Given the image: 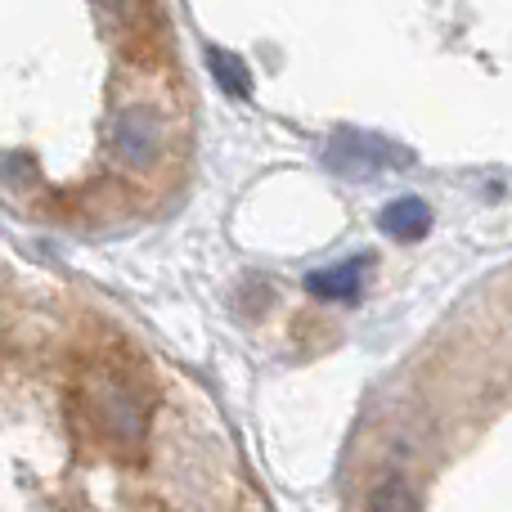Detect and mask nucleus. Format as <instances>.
Masks as SVG:
<instances>
[{
	"instance_id": "nucleus-1",
	"label": "nucleus",
	"mask_w": 512,
	"mask_h": 512,
	"mask_svg": "<svg viewBox=\"0 0 512 512\" xmlns=\"http://www.w3.org/2000/svg\"><path fill=\"white\" fill-rule=\"evenodd\" d=\"M113 153L126 167H153L162 158V117L144 104H131L113 117Z\"/></svg>"
},
{
	"instance_id": "nucleus-2",
	"label": "nucleus",
	"mask_w": 512,
	"mask_h": 512,
	"mask_svg": "<svg viewBox=\"0 0 512 512\" xmlns=\"http://www.w3.org/2000/svg\"><path fill=\"white\" fill-rule=\"evenodd\" d=\"M90 409H95V423L104 427L113 441H140L144 436V405L131 396V391L122 387V382H113V378H104V382H95L90 387Z\"/></svg>"
},
{
	"instance_id": "nucleus-3",
	"label": "nucleus",
	"mask_w": 512,
	"mask_h": 512,
	"mask_svg": "<svg viewBox=\"0 0 512 512\" xmlns=\"http://www.w3.org/2000/svg\"><path fill=\"white\" fill-rule=\"evenodd\" d=\"M364 256H355V261H346V265H324V270H310L306 274V288L315 292V297H324V301H346V297H355L360 292V274H364Z\"/></svg>"
},
{
	"instance_id": "nucleus-4",
	"label": "nucleus",
	"mask_w": 512,
	"mask_h": 512,
	"mask_svg": "<svg viewBox=\"0 0 512 512\" xmlns=\"http://www.w3.org/2000/svg\"><path fill=\"white\" fill-rule=\"evenodd\" d=\"M427 221H432V212H427L423 198H396V203H387L378 212V225L382 234H391V239H418V234L427 230Z\"/></svg>"
},
{
	"instance_id": "nucleus-5",
	"label": "nucleus",
	"mask_w": 512,
	"mask_h": 512,
	"mask_svg": "<svg viewBox=\"0 0 512 512\" xmlns=\"http://www.w3.org/2000/svg\"><path fill=\"white\" fill-rule=\"evenodd\" d=\"M207 68H212L216 86H221L225 95H234V99H248L252 95V72H248V63H243L239 54L212 45V50H207Z\"/></svg>"
},
{
	"instance_id": "nucleus-6",
	"label": "nucleus",
	"mask_w": 512,
	"mask_h": 512,
	"mask_svg": "<svg viewBox=\"0 0 512 512\" xmlns=\"http://www.w3.org/2000/svg\"><path fill=\"white\" fill-rule=\"evenodd\" d=\"M364 512H418V499H414V490H409V481L391 472V477H382L378 486L369 490Z\"/></svg>"
},
{
	"instance_id": "nucleus-7",
	"label": "nucleus",
	"mask_w": 512,
	"mask_h": 512,
	"mask_svg": "<svg viewBox=\"0 0 512 512\" xmlns=\"http://www.w3.org/2000/svg\"><path fill=\"white\" fill-rule=\"evenodd\" d=\"M104 5H117V0H104Z\"/></svg>"
}]
</instances>
